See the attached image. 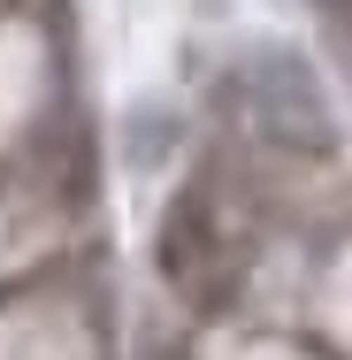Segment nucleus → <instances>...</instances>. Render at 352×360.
I'll use <instances>...</instances> for the list:
<instances>
[{"instance_id": "f03ea898", "label": "nucleus", "mask_w": 352, "mask_h": 360, "mask_svg": "<svg viewBox=\"0 0 352 360\" xmlns=\"http://www.w3.org/2000/svg\"><path fill=\"white\" fill-rule=\"evenodd\" d=\"M176 139H184L176 108H131V131H123V153H131V169H161V153H176Z\"/></svg>"}, {"instance_id": "7ed1b4c3", "label": "nucleus", "mask_w": 352, "mask_h": 360, "mask_svg": "<svg viewBox=\"0 0 352 360\" xmlns=\"http://www.w3.org/2000/svg\"><path fill=\"white\" fill-rule=\"evenodd\" d=\"M314 8H322L330 23H345V31H352V0H314Z\"/></svg>"}, {"instance_id": "f257e3e1", "label": "nucleus", "mask_w": 352, "mask_h": 360, "mask_svg": "<svg viewBox=\"0 0 352 360\" xmlns=\"http://www.w3.org/2000/svg\"><path fill=\"white\" fill-rule=\"evenodd\" d=\"M245 92H253V123H268L276 139H299V146H314V153L337 146L330 100H322V84H314V70H306L299 54H268V62H253Z\"/></svg>"}]
</instances>
